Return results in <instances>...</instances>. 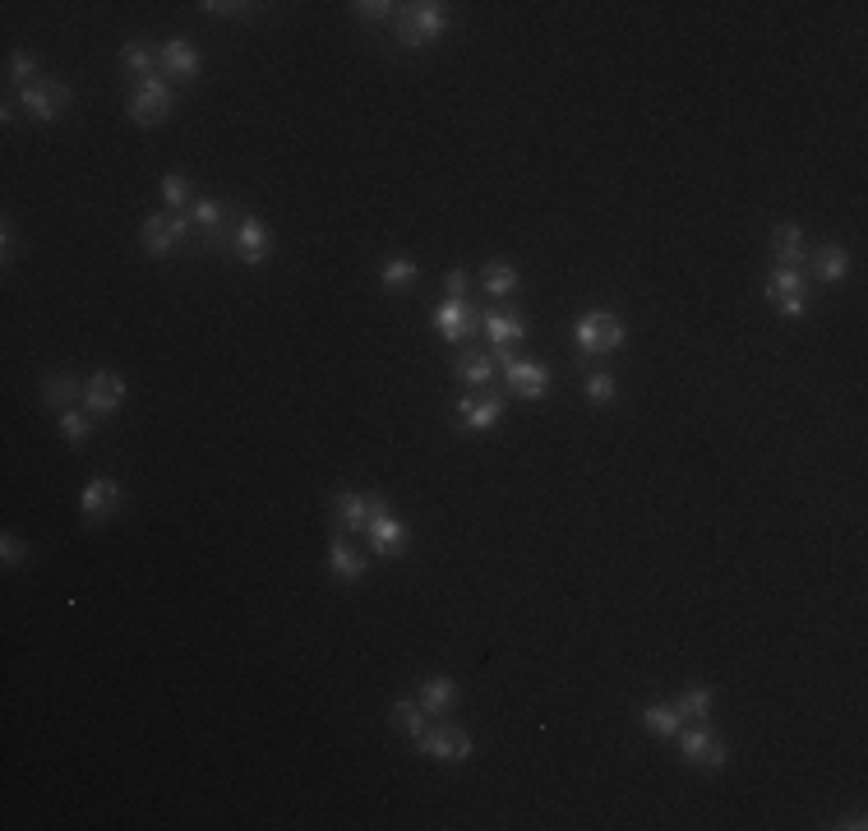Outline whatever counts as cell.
<instances>
[{"mask_svg": "<svg viewBox=\"0 0 868 831\" xmlns=\"http://www.w3.org/2000/svg\"><path fill=\"white\" fill-rule=\"evenodd\" d=\"M328 568H333V578H342V582H361L365 578V559L347 536H333V545H328Z\"/></svg>", "mask_w": 868, "mask_h": 831, "instance_id": "cell-18", "label": "cell"}, {"mask_svg": "<svg viewBox=\"0 0 868 831\" xmlns=\"http://www.w3.org/2000/svg\"><path fill=\"white\" fill-rule=\"evenodd\" d=\"M93 411H61V434H65V444H84L88 430H93V421H88Z\"/></svg>", "mask_w": 868, "mask_h": 831, "instance_id": "cell-33", "label": "cell"}, {"mask_svg": "<svg viewBox=\"0 0 868 831\" xmlns=\"http://www.w3.org/2000/svg\"><path fill=\"white\" fill-rule=\"evenodd\" d=\"M772 259H776V268H799L804 264V227H799V222H781V227H776Z\"/></svg>", "mask_w": 868, "mask_h": 831, "instance_id": "cell-19", "label": "cell"}, {"mask_svg": "<svg viewBox=\"0 0 868 831\" xmlns=\"http://www.w3.org/2000/svg\"><path fill=\"white\" fill-rule=\"evenodd\" d=\"M675 711L684 721H702V716L712 711V688H684L675 698Z\"/></svg>", "mask_w": 868, "mask_h": 831, "instance_id": "cell-29", "label": "cell"}, {"mask_svg": "<svg viewBox=\"0 0 868 831\" xmlns=\"http://www.w3.org/2000/svg\"><path fill=\"white\" fill-rule=\"evenodd\" d=\"M0 559H5V568H19L28 559V545L14 541V536H5V541H0Z\"/></svg>", "mask_w": 868, "mask_h": 831, "instance_id": "cell-38", "label": "cell"}, {"mask_svg": "<svg viewBox=\"0 0 868 831\" xmlns=\"http://www.w3.org/2000/svg\"><path fill=\"white\" fill-rule=\"evenodd\" d=\"M121 402H125V379L116 370H97L84 384V407L93 411V416H111Z\"/></svg>", "mask_w": 868, "mask_h": 831, "instance_id": "cell-12", "label": "cell"}, {"mask_svg": "<svg viewBox=\"0 0 868 831\" xmlns=\"http://www.w3.org/2000/svg\"><path fill=\"white\" fill-rule=\"evenodd\" d=\"M434 328L444 333V342H462L471 328H476L471 301H444V305H434Z\"/></svg>", "mask_w": 868, "mask_h": 831, "instance_id": "cell-15", "label": "cell"}, {"mask_svg": "<svg viewBox=\"0 0 868 831\" xmlns=\"http://www.w3.org/2000/svg\"><path fill=\"white\" fill-rule=\"evenodd\" d=\"M845 273H850V254L841 250V245H822L818 254H813V277L818 282H845Z\"/></svg>", "mask_w": 868, "mask_h": 831, "instance_id": "cell-25", "label": "cell"}, {"mask_svg": "<svg viewBox=\"0 0 868 831\" xmlns=\"http://www.w3.org/2000/svg\"><path fill=\"white\" fill-rule=\"evenodd\" d=\"M370 504H374V513H370V527H365V536H370L374 554L393 559V554L407 550V522L388 513V499H384V494H370Z\"/></svg>", "mask_w": 868, "mask_h": 831, "instance_id": "cell-4", "label": "cell"}, {"mask_svg": "<svg viewBox=\"0 0 868 831\" xmlns=\"http://www.w3.org/2000/svg\"><path fill=\"white\" fill-rule=\"evenodd\" d=\"M162 199H167V208H185L190 204V181L185 176H162Z\"/></svg>", "mask_w": 868, "mask_h": 831, "instance_id": "cell-35", "label": "cell"}, {"mask_svg": "<svg viewBox=\"0 0 868 831\" xmlns=\"http://www.w3.org/2000/svg\"><path fill=\"white\" fill-rule=\"evenodd\" d=\"M157 61H162V70H167L171 79H194V74H199V51H194L190 42H181V37L157 51Z\"/></svg>", "mask_w": 868, "mask_h": 831, "instance_id": "cell-20", "label": "cell"}, {"mask_svg": "<svg viewBox=\"0 0 868 831\" xmlns=\"http://www.w3.org/2000/svg\"><path fill=\"white\" fill-rule=\"evenodd\" d=\"M481 282H485V291H490L495 301H508V296L518 291V268L508 264V259H490V264L481 268Z\"/></svg>", "mask_w": 868, "mask_h": 831, "instance_id": "cell-23", "label": "cell"}, {"mask_svg": "<svg viewBox=\"0 0 868 831\" xmlns=\"http://www.w3.org/2000/svg\"><path fill=\"white\" fill-rule=\"evenodd\" d=\"M84 388L74 384V374H65V370H51L47 379H42V398H47V407L51 411H70V402L79 398Z\"/></svg>", "mask_w": 868, "mask_h": 831, "instance_id": "cell-26", "label": "cell"}, {"mask_svg": "<svg viewBox=\"0 0 868 831\" xmlns=\"http://www.w3.org/2000/svg\"><path fill=\"white\" fill-rule=\"evenodd\" d=\"M370 513H374V504L356 490H342L338 499H333V522H338V531H365L370 527Z\"/></svg>", "mask_w": 868, "mask_h": 831, "instance_id": "cell-17", "label": "cell"}, {"mask_svg": "<svg viewBox=\"0 0 868 831\" xmlns=\"http://www.w3.org/2000/svg\"><path fill=\"white\" fill-rule=\"evenodd\" d=\"M485 324V338L495 342V356H504V351H513L522 338H527V324H522L518 314H504V310H490L481 319Z\"/></svg>", "mask_w": 868, "mask_h": 831, "instance_id": "cell-16", "label": "cell"}, {"mask_svg": "<svg viewBox=\"0 0 868 831\" xmlns=\"http://www.w3.org/2000/svg\"><path fill=\"white\" fill-rule=\"evenodd\" d=\"M393 24H398V42H402V47L421 51V47H430V42H439V37H444L448 14H444V5H434V0H416V5H402Z\"/></svg>", "mask_w": 868, "mask_h": 831, "instance_id": "cell-1", "label": "cell"}, {"mask_svg": "<svg viewBox=\"0 0 868 831\" xmlns=\"http://www.w3.org/2000/svg\"><path fill=\"white\" fill-rule=\"evenodd\" d=\"M573 338H578L582 356H610V351H619L628 342V328H624V319H619V314L591 310V314H582L578 324H573Z\"/></svg>", "mask_w": 868, "mask_h": 831, "instance_id": "cell-2", "label": "cell"}, {"mask_svg": "<svg viewBox=\"0 0 868 831\" xmlns=\"http://www.w3.org/2000/svg\"><path fill=\"white\" fill-rule=\"evenodd\" d=\"M416 702L425 707V716H444V711L458 702V684L444 679V675H434V679H425V684L416 688Z\"/></svg>", "mask_w": 868, "mask_h": 831, "instance_id": "cell-21", "label": "cell"}, {"mask_svg": "<svg viewBox=\"0 0 868 831\" xmlns=\"http://www.w3.org/2000/svg\"><path fill=\"white\" fill-rule=\"evenodd\" d=\"M499 416H504V398H499V393H481V398H462L458 402V425L462 430H471V434L499 425Z\"/></svg>", "mask_w": 868, "mask_h": 831, "instance_id": "cell-14", "label": "cell"}, {"mask_svg": "<svg viewBox=\"0 0 868 831\" xmlns=\"http://www.w3.org/2000/svg\"><path fill=\"white\" fill-rule=\"evenodd\" d=\"M231 250L241 254V264L259 268V264H268V254H273V236H268V227L259 217H241L236 231H231Z\"/></svg>", "mask_w": 868, "mask_h": 831, "instance_id": "cell-10", "label": "cell"}, {"mask_svg": "<svg viewBox=\"0 0 868 831\" xmlns=\"http://www.w3.org/2000/svg\"><path fill=\"white\" fill-rule=\"evenodd\" d=\"M204 10L217 14V19H236V14H250L254 5H241V0H208Z\"/></svg>", "mask_w": 868, "mask_h": 831, "instance_id": "cell-39", "label": "cell"}, {"mask_svg": "<svg viewBox=\"0 0 868 831\" xmlns=\"http://www.w3.org/2000/svg\"><path fill=\"white\" fill-rule=\"evenodd\" d=\"M121 65H125V74H134V79H148V74H153V51H148L144 42H125Z\"/></svg>", "mask_w": 868, "mask_h": 831, "instance_id": "cell-31", "label": "cell"}, {"mask_svg": "<svg viewBox=\"0 0 868 831\" xmlns=\"http://www.w3.org/2000/svg\"><path fill=\"white\" fill-rule=\"evenodd\" d=\"M444 291H448V301H467V291H471V277L462 273V268H453V273L444 277Z\"/></svg>", "mask_w": 868, "mask_h": 831, "instance_id": "cell-37", "label": "cell"}, {"mask_svg": "<svg viewBox=\"0 0 868 831\" xmlns=\"http://www.w3.org/2000/svg\"><path fill=\"white\" fill-rule=\"evenodd\" d=\"M416 748L434 762H467L471 758V735L462 730V725H434V730H425V735L416 739Z\"/></svg>", "mask_w": 868, "mask_h": 831, "instance_id": "cell-9", "label": "cell"}, {"mask_svg": "<svg viewBox=\"0 0 868 831\" xmlns=\"http://www.w3.org/2000/svg\"><path fill=\"white\" fill-rule=\"evenodd\" d=\"M167 111H171V88H167V79H157V74H148V79H139V84H134V97H130V121H139V125H157V121H167Z\"/></svg>", "mask_w": 868, "mask_h": 831, "instance_id": "cell-8", "label": "cell"}, {"mask_svg": "<svg viewBox=\"0 0 868 831\" xmlns=\"http://www.w3.org/2000/svg\"><path fill=\"white\" fill-rule=\"evenodd\" d=\"M453 370H458V379L467 388H485L495 379V361H490L485 351H462L458 361H453Z\"/></svg>", "mask_w": 868, "mask_h": 831, "instance_id": "cell-22", "label": "cell"}, {"mask_svg": "<svg viewBox=\"0 0 868 831\" xmlns=\"http://www.w3.org/2000/svg\"><path fill=\"white\" fill-rule=\"evenodd\" d=\"M767 301H772L776 314H785V319H804L808 314L804 273H799V268H776V273L767 277Z\"/></svg>", "mask_w": 868, "mask_h": 831, "instance_id": "cell-5", "label": "cell"}, {"mask_svg": "<svg viewBox=\"0 0 868 831\" xmlns=\"http://www.w3.org/2000/svg\"><path fill=\"white\" fill-rule=\"evenodd\" d=\"M0 245H5V264H10L14 259V227L10 222H5V231H0Z\"/></svg>", "mask_w": 868, "mask_h": 831, "instance_id": "cell-41", "label": "cell"}, {"mask_svg": "<svg viewBox=\"0 0 868 831\" xmlns=\"http://www.w3.org/2000/svg\"><path fill=\"white\" fill-rule=\"evenodd\" d=\"M190 227H199L204 236H213V231L227 227V208L217 204V199H194L190 204Z\"/></svg>", "mask_w": 868, "mask_h": 831, "instance_id": "cell-28", "label": "cell"}, {"mask_svg": "<svg viewBox=\"0 0 868 831\" xmlns=\"http://www.w3.org/2000/svg\"><path fill=\"white\" fill-rule=\"evenodd\" d=\"M393 10H398L393 0H361L356 5V14H361L365 24H384V19H393Z\"/></svg>", "mask_w": 868, "mask_h": 831, "instance_id": "cell-36", "label": "cell"}, {"mask_svg": "<svg viewBox=\"0 0 868 831\" xmlns=\"http://www.w3.org/2000/svg\"><path fill=\"white\" fill-rule=\"evenodd\" d=\"M642 725H647L656 739H675L679 730H684V716L675 711V702H651V707L642 711Z\"/></svg>", "mask_w": 868, "mask_h": 831, "instance_id": "cell-24", "label": "cell"}, {"mask_svg": "<svg viewBox=\"0 0 868 831\" xmlns=\"http://www.w3.org/2000/svg\"><path fill=\"white\" fill-rule=\"evenodd\" d=\"M19 97H24V111L33 116V121H56L65 107H70V84L65 79H37V84L19 88Z\"/></svg>", "mask_w": 868, "mask_h": 831, "instance_id": "cell-7", "label": "cell"}, {"mask_svg": "<svg viewBox=\"0 0 868 831\" xmlns=\"http://www.w3.org/2000/svg\"><path fill=\"white\" fill-rule=\"evenodd\" d=\"M5 79H10L14 88H28V84H37V61L28 56V51H14L10 56V65H5Z\"/></svg>", "mask_w": 868, "mask_h": 831, "instance_id": "cell-32", "label": "cell"}, {"mask_svg": "<svg viewBox=\"0 0 868 831\" xmlns=\"http://www.w3.org/2000/svg\"><path fill=\"white\" fill-rule=\"evenodd\" d=\"M615 393H619V384H615V374H605V370H596V374H587V398L596 402V407H605V402H615Z\"/></svg>", "mask_w": 868, "mask_h": 831, "instance_id": "cell-34", "label": "cell"}, {"mask_svg": "<svg viewBox=\"0 0 868 831\" xmlns=\"http://www.w3.org/2000/svg\"><path fill=\"white\" fill-rule=\"evenodd\" d=\"M121 508V485L111 481V476H93V481L84 485V494H79V513H84V522H107L111 513Z\"/></svg>", "mask_w": 868, "mask_h": 831, "instance_id": "cell-11", "label": "cell"}, {"mask_svg": "<svg viewBox=\"0 0 868 831\" xmlns=\"http://www.w3.org/2000/svg\"><path fill=\"white\" fill-rule=\"evenodd\" d=\"M832 827H845V831H864L868 822H864V813H850V818H841V822H832Z\"/></svg>", "mask_w": 868, "mask_h": 831, "instance_id": "cell-40", "label": "cell"}, {"mask_svg": "<svg viewBox=\"0 0 868 831\" xmlns=\"http://www.w3.org/2000/svg\"><path fill=\"white\" fill-rule=\"evenodd\" d=\"M504 379H508V393L536 402L550 393V370L536 361H504Z\"/></svg>", "mask_w": 868, "mask_h": 831, "instance_id": "cell-13", "label": "cell"}, {"mask_svg": "<svg viewBox=\"0 0 868 831\" xmlns=\"http://www.w3.org/2000/svg\"><path fill=\"white\" fill-rule=\"evenodd\" d=\"M379 277H384V287H388V291H407V287H416V277H421V268L411 264L407 254H393V259H384Z\"/></svg>", "mask_w": 868, "mask_h": 831, "instance_id": "cell-27", "label": "cell"}, {"mask_svg": "<svg viewBox=\"0 0 868 831\" xmlns=\"http://www.w3.org/2000/svg\"><path fill=\"white\" fill-rule=\"evenodd\" d=\"M425 721H430V716H425L421 702H393V725H398V730H407L411 739L425 735Z\"/></svg>", "mask_w": 868, "mask_h": 831, "instance_id": "cell-30", "label": "cell"}, {"mask_svg": "<svg viewBox=\"0 0 868 831\" xmlns=\"http://www.w3.org/2000/svg\"><path fill=\"white\" fill-rule=\"evenodd\" d=\"M185 231H190V217H181V213H148L144 217V250H148V259H167L176 245L185 241Z\"/></svg>", "mask_w": 868, "mask_h": 831, "instance_id": "cell-6", "label": "cell"}, {"mask_svg": "<svg viewBox=\"0 0 868 831\" xmlns=\"http://www.w3.org/2000/svg\"><path fill=\"white\" fill-rule=\"evenodd\" d=\"M679 758L688 762V767H725L730 762V744H725L716 730H707V725H693V730H679Z\"/></svg>", "mask_w": 868, "mask_h": 831, "instance_id": "cell-3", "label": "cell"}]
</instances>
